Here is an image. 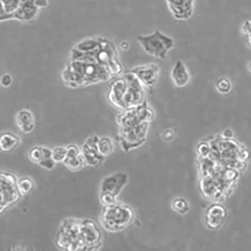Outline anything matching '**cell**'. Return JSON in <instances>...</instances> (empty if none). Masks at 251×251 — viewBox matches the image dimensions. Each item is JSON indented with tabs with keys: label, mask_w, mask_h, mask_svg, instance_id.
I'll return each instance as SVG.
<instances>
[{
	"label": "cell",
	"mask_w": 251,
	"mask_h": 251,
	"mask_svg": "<svg viewBox=\"0 0 251 251\" xmlns=\"http://www.w3.org/2000/svg\"><path fill=\"white\" fill-rule=\"evenodd\" d=\"M18 178L11 173L2 172L0 175V213H4L14 205L21 196L17 186Z\"/></svg>",
	"instance_id": "cell-7"
},
{
	"label": "cell",
	"mask_w": 251,
	"mask_h": 251,
	"mask_svg": "<svg viewBox=\"0 0 251 251\" xmlns=\"http://www.w3.org/2000/svg\"><path fill=\"white\" fill-rule=\"evenodd\" d=\"M34 2L38 8H45L49 4L48 0H34Z\"/></svg>",
	"instance_id": "cell-28"
},
{
	"label": "cell",
	"mask_w": 251,
	"mask_h": 251,
	"mask_svg": "<svg viewBox=\"0 0 251 251\" xmlns=\"http://www.w3.org/2000/svg\"><path fill=\"white\" fill-rule=\"evenodd\" d=\"M227 216L225 207L219 204L208 207L205 215V222L207 227L211 230H218L225 224Z\"/></svg>",
	"instance_id": "cell-12"
},
{
	"label": "cell",
	"mask_w": 251,
	"mask_h": 251,
	"mask_svg": "<svg viewBox=\"0 0 251 251\" xmlns=\"http://www.w3.org/2000/svg\"><path fill=\"white\" fill-rule=\"evenodd\" d=\"M97 147L100 154L106 158L110 156L115 150L113 140L108 137H103L99 139Z\"/></svg>",
	"instance_id": "cell-19"
},
{
	"label": "cell",
	"mask_w": 251,
	"mask_h": 251,
	"mask_svg": "<svg viewBox=\"0 0 251 251\" xmlns=\"http://www.w3.org/2000/svg\"><path fill=\"white\" fill-rule=\"evenodd\" d=\"M22 0H1V20L10 19L18 10Z\"/></svg>",
	"instance_id": "cell-18"
},
{
	"label": "cell",
	"mask_w": 251,
	"mask_h": 251,
	"mask_svg": "<svg viewBox=\"0 0 251 251\" xmlns=\"http://www.w3.org/2000/svg\"><path fill=\"white\" fill-rule=\"evenodd\" d=\"M99 139L97 137L91 138L83 145L81 151L86 165L95 169L99 168L106 159V158L101 155L98 151L97 142Z\"/></svg>",
	"instance_id": "cell-11"
},
{
	"label": "cell",
	"mask_w": 251,
	"mask_h": 251,
	"mask_svg": "<svg viewBox=\"0 0 251 251\" xmlns=\"http://www.w3.org/2000/svg\"><path fill=\"white\" fill-rule=\"evenodd\" d=\"M128 176L124 173H116L104 177L100 187V204L106 206L117 201V199L127 185Z\"/></svg>",
	"instance_id": "cell-6"
},
{
	"label": "cell",
	"mask_w": 251,
	"mask_h": 251,
	"mask_svg": "<svg viewBox=\"0 0 251 251\" xmlns=\"http://www.w3.org/2000/svg\"><path fill=\"white\" fill-rule=\"evenodd\" d=\"M80 237L85 251H97L102 246V233L98 224L92 219H81Z\"/></svg>",
	"instance_id": "cell-8"
},
{
	"label": "cell",
	"mask_w": 251,
	"mask_h": 251,
	"mask_svg": "<svg viewBox=\"0 0 251 251\" xmlns=\"http://www.w3.org/2000/svg\"><path fill=\"white\" fill-rule=\"evenodd\" d=\"M145 90L132 73L124 72L111 83L109 100L117 109L129 110L141 105L146 100Z\"/></svg>",
	"instance_id": "cell-2"
},
{
	"label": "cell",
	"mask_w": 251,
	"mask_h": 251,
	"mask_svg": "<svg viewBox=\"0 0 251 251\" xmlns=\"http://www.w3.org/2000/svg\"><path fill=\"white\" fill-rule=\"evenodd\" d=\"M81 219L68 218L63 221L56 236L58 248L67 251H85L80 237Z\"/></svg>",
	"instance_id": "cell-5"
},
{
	"label": "cell",
	"mask_w": 251,
	"mask_h": 251,
	"mask_svg": "<svg viewBox=\"0 0 251 251\" xmlns=\"http://www.w3.org/2000/svg\"><path fill=\"white\" fill-rule=\"evenodd\" d=\"M177 130L173 128H168L163 130L161 134L162 140L165 142L173 141L176 136Z\"/></svg>",
	"instance_id": "cell-25"
},
{
	"label": "cell",
	"mask_w": 251,
	"mask_h": 251,
	"mask_svg": "<svg viewBox=\"0 0 251 251\" xmlns=\"http://www.w3.org/2000/svg\"><path fill=\"white\" fill-rule=\"evenodd\" d=\"M233 135V132L231 130H226L224 133V137L226 138H229L232 137Z\"/></svg>",
	"instance_id": "cell-29"
},
{
	"label": "cell",
	"mask_w": 251,
	"mask_h": 251,
	"mask_svg": "<svg viewBox=\"0 0 251 251\" xmlns=\"http://www.w3.org/2000/svg\"><path fill=\"white\" fill-rule=\"evenodd\" d=\"M216 88L220 93L226 94L231 90V82L226 78H220L217 82Z\"/></svg>",
	"instance_id": "cell-24"
},
{
	"label": "cell",
	"mask_w": 251,
	"mask_h": 251,
	"mask_svg": "<svg viewBox=\"0 0 251 251\" xmlns=\"http://www.w3.org/2000/svg\"><path fill=\"white\" fill-rule=\"evenodd\" d=\"M173 16L177 20L190 19L195 10V0H165Z\"/></svg>",
	"instance_id": "cell-10"
},
{
	"label": "cell",
	"mask_w": 251,
	"mask_h": 251,
	"mask_svg": "<svg viewBox=\"0 0 251 251\" xmlns=\"http://www.w3.org/2000/svg\"><path fill=\"white\" fill-rule=\"evenodd\" d=\"M17 186L21 196L25 197L30 195L33 192L35 183L32 178L29 177H24L18 179Z\"/></svg>",
	"instance_id": "cell-20"
},
{
	"label": "cell",
	"mask_w": 251,
	"mask_h": 251,
	"mask_svg": "<svg viewBox=\"0 0 251 251\" xmlns=\"http://www.w3.org/2000/svg\"><path fill=\"white\" fill-rule=\"evenodd\" d=\"M38 9L34 0H22L18 10L12 17L23 22H29L35 17Z\"/></svg>",
	"instance_id": "cell-16"
},
{
	"label": "cell",
	"mask_w": 251,
	"mask_h": 251,
	"mask_svg": "<svg viewBox=\"0 0 251 251\" xmlns=\"http://www.w3.org/2000/svg\"><path fill=\"white\" fill-rule=\"evenodd\" d=\"M67 155V148L58 146L52 150V157L56 163H62Z\"/></svg>",
	"instance_id": "cell-22"
},
{
	"label": "cell",
	"mask_w": 251,
	"mask_h": 251,
	"mask_svg": "<svg viewBox=\"0 0 251 251\" xmlns=\"http://www.w3.org/2000/svg\"><path fill=\"white\" fill-rule=\"evenodd\" d=\"M17 127L25 134L33 131L35 127V119L33 113L27 109L19 111L15 118Z\"/></svg>",
	"instance_id": "cell-15"
},
{
	"label": "cell",
	"mask_w": 251,
	"mask_h": 251,
	"mask_svg": "<svg viewBox=\"0 0 251 251\" xmlns=\"http://www.w3.org/2000/svg\"><path fill=\"white\" fill-rule=\"evenodd\" d=\"M171 77L174 84L178 88L187 86L191 78L189 70L181 60L176 62L171 72Z\"/></svg>",
	"instance_id": "cell-13"
},
{
	"label": "cell",
	"mask_w": 251,
	"mask_h": 251,
	"mask_svg": "<svg viewBox=\"0 0 251 251\" xmlns=\"http://www.w3.org/2000/svg\"><path fill=\"white\" fill-rule=\"evenodd\" d=\"M135 211L131 206L117 201L103 206L100 222L106 231L117 233L124 231L134 221Z\"/></svg>",
	"instance_id": "cell-3"
},
{
	"label": "cell",
	"mask_w": 251,
	"mask_h": 251,
	"mask_svg": "<svg viewBox=\"0 0 251 251\" xmlns=\"http://www.w3.org/2000/svg\"><path fill=\"white\" fill-rule=\"evenodd\" d=\"M56 162L52 158H46L42 160L38 165L42 168L50 171L54 169Z\"/></svg>",
	"instance_id": "cell-26"
},
{
	"label": "cell",
	"mask_w": 251,
	"mask_h": 251,
	"mask_svg": "<svg viewBox=\"0 0 251 251\" xmlns=\"http://www.w3.org/2000/svg\"><path fill=\"white\" fill-rule=\"evenodd\" d=\"M12 77L8 74L4 75L1 78V84L5 88L9 87L12 85Z\"/></svg>",
	"instance_id": "cell-27"
},
{
	"label": "cell",
	"mask_w": 251,
	"mask_h": 251,
	"mask_svg": "<svg viewBox=\"0 0 251 251\" xmlns=\"http://www.w3.org/2000/svg\"><path fill=\"white\" fill-rule=\"evenodd\" d=\"M20 143V138L11 133H5L0 137V149L4 152H10L15 150Z\"/></svg>",
	"instance_id": "cell-17"
},
{
	"label": "cell",
	"mask_w": 251,
	"mask_h": 251,
	"mask_svg": "<svg viewBox=\"0 0 251 251\" xmlns=\"http://www.w3.org/2000/svg\"><path fill=\"white\" fill-rule=\"evenodd\" d=\"M155 117V111L147 100L141 105L122 111L118 115L117 139L124 152L138 149L146 142Z\"/></svg>",
	"instance_id": "cell-1"
},
{
	"label": "cell",
	"mask_w": 251,
	"mask_h": 251,
	"mask_svg": "<svg viewBox=\"0 0 251 251\" xmlns=\"http://www.w3.org/2000/svg\"><path fill=\"white\" fill-rule=\"evenodd\" d=\"M67 157L63 164L70 171L77 172L86 165L84 159L78 146L71 144L68 146Z\"/></svg>",
	"instance_id": "cell-14"
},
{
	"label": "cell",
	"mask_w": 251,
	"mask_h": 251,
	"mask_svg": "<svg viewBox=\"0 0 251 251\" xmlns=\"http://www.w3.org/2000/svg\"><path fill=\"white\" fill-rule=\"evenodd\" d=\"M173 210L180 215H186L190 211L191 206L186 200L179 197L174 199L171 205Z\"/></svg>",
	"instance_id": "cell-21"
},
{
	"label": "cell",
	"mask_w": 251,
	"mask_h": 251,
	"mask_svg": "<svg viewBox=\"0 0 251 251\" xmlns=\"http://www.w3.org/2000/svg\"><path fill=\"white\" fill-rule=\"evenodd\" d=\"M29 160L34 163L38 164L43 159V152L42 146H34L29 151Z\"/></svg>",
	"instance_id": "cell-23"
},
{
	"label": "cell",
	"mask_w": 251,
	"mask_h": 251,
	"mask_svg": "<svg viewBox=\"0 0 251 251\" xmlns=\"http://www.w3.org/2000/svg\"><path fill=\"white\" fill-rule=\"evenodd\" d=\"M137 40L145 53L160 60L164 59L175 46L174 39L159 30L138 35Z\"/></svg>",
	"instance_id": "cell-4"
},
{
	"label": "cell",
	"mask_w": 251,
	"mask_h": 251,
	"mask_svg": "<svg viewBox=\"0 0 251 251\" xmlns=\"http://www.w3.org/2000/svg\"><path fill=\"white\" fill-rule=\"evenodd\" d=\"M140 81L146 89H153L159 80L160 66L155 63H148L135 67L129 71Z\"/></svg>",
	"instance_id": "cell-9"
}]
</instances>
